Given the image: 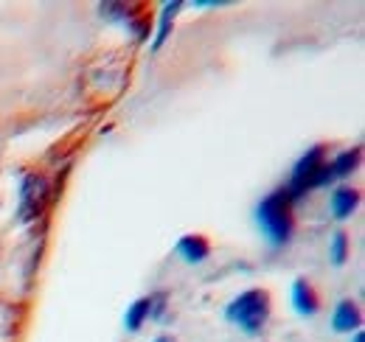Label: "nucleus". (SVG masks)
Wrapping results in <instances>:
<instances>
[{"instance_id":"nucleus-14","label":"nucleus","mask_w":365,"mask_h":342,"mask_svg":"<svg viewBox=\"0 0 365 342\" xmlns=\"http://www.w3.org/2000/svg\"><path fill=\"white\" fill-rule=\"evenodd\" d=\"M230 0H194V6H211V9H217V6H228Z\"/></svg>"},{"instance_id":"nucleus-8","label":"nucleus","mask_w":365,"mask_h":342,"mask_svg":"<svg viewBox=\"0 0 365 342\" xmlns=\"http://www.w3.org/2000/svg\"><path fill=\"white\" fill-rule=\"evenodd\" d=\"M357 205H360V191L349 188V185H337L329 197V208H331L334 219H349L357 211Z\"/></svg>"},{"instance_id":"nucleus-13","label":"nucleus","mask_w":365,"mask_h":342,"mask_svg":"<svg viewBox=\"0 0 365 342\" xmlns=\"http://www.w3.org/2000/svg\"><path fill=\"white\" fill-rule=\"evenodd\" d=\"M329 256L334 261V266H343V264H346V258H349V236H346L343 230H337V233L331 236Z\"/></svg>"},{"instance_id":"nucleus-16","label":"nucleus","mask_w":365,"mask_h":342,"mask_svg":"<svg viewBox=\"0 0 365 342\" xmlns=\"http://www.w3.org/2000/svg\"><path fill=\"white\" fill-rule=\"evenodd\" d=\"M351 342H365L363 331H354V340H351Z\"/></svg>"},{"instance_id":"nucleus-6","label":"nucleus","mask_w":365,"mask_h":342,"mask_svg":"<svg viewBox=\"0 0 365 342\" xmlns=\"http://www.w3.org/2000/svg\"><path fill=\"white\" fill-rule=\"evenodd\" d=\"M292 309L301 314V317H315L320 309V300L315 286L307 281V278H298L292 281Z\"/></svg>"},{"instance_id":"nucleus-4","label":"nucleus","mask_w":365,"mask_h":342,"mask_svg":"<svg viewBox=\"0 0 365 342\" xmlns=\"http://www.w3.org/2000/svg\"><path fill=\"white\" fill-rule=\"evenodd\" d=\"M326 163V149L323 146H312L298 163H295V169H292V180H289V185H284L287 188V194H289V200L292 202H298L304 194H309L307 191V185H309V180L315 177V171L320 169Z\"/></svg>"},{"instance_id":"nucleus-12","label":"nucleus","mask_w":365,"mask_h":342,"mask_svg":"<svg viewBox=\"0 0 365 342\" xmlns=\"http://www.w3.org/2000/svg\"><path fill=\"white\" fill-rule=\"evenodd\" d=\"M98 11L104 20H113V23H133V11L127 3H98Z\"/></svg>"},{"instance_id":"nucleus-5","label":"nucleus","mask_w":365,"mask_h":342,"mask_svg":"<svg viewBox=\"0 0 365 342\" xmlns=\"http://www.w3.org/2000/svg\"><path fill=\"white\" fill-rule=\"evenodd\" d=\"M363 326V311L354 300H340L334 314H331V328L340 331V334H351V331H360Z\"/></svg>"},{"instance_id":"nucleus-2","label":"nucleus","mask_w":365,"mask_h":342,"mask_svg":"<svg viewBox=\"0 0 365 342\" xmlns=\"http://www.w3.org/2000/svg\"><path fill=\"white\" fill-rule=\"evenodd\" d=\"M225 317L247 337L262 334V328L267 326V317H270V292L247 289V292L236 295L225 309Z\"/></svg>"},{"instance_id":"nucleus-1","label":"nucleus","mask_w":365,"mask_h":342,"mask_svg":"<svg viewBox=\"0 0 365 342\" xmlns=\"http://www.w3.org/2000/svg\"><path fill=\"white\" fill-rule=\"evenodd\" d=\"M256 222L273 247H284L292 239V200L287 188H275L256 205Z\"/></svg>"},{"instance_id":"nucleus-15","label":"nucleus","mask_w":365,"mask_h":342,"mask_svg":"<svg viewBox=\"0 0 365 342\" xmlns=\"http://www.w3.org/2000/svg\"><path fill=\"white\" fill-rule=\"evenodd\" d=\"M152 342H175V337H169V334H160V337H155Z\"/></svg>"},{"instance_id":"nucleus-7","label":"nucleus","mask_w":365,"mask_h":342,"mask_svg":"<svg viewBox=\"0 0 365 342\" xmlns=\"http://www.w3.org/2000/svg\"><path fill=\"white\" fill-rule=\"evenodd\" d=\"M175 253H178L185 264H202L205 258L211 256V244H208L205 236H200V233H188V236H182L180 242L175 244Z\"/></svg>"},{"instance_id":"nucleus-9","label":"nucleus","mask_w":365,"mask_h":342,"mask_svg":"<svg viewBox=\"0 0 365 342\" xmlns=\"http://www.w3.org/2000/svg\"><path fill=\"white\" fill-rule=\"evenodd\" d=\"M180 9H182L180 0L166 3V6H163V11H160V26H158V37H155V43H152V48H155V51H160V48H163V43L169 40L172 26H175V17H178V11H180Z\"/></svg>"},{"instance_id":"nucleus-3","label":"nucleus","mask_w":365,"mask_h":342,"mask_svg":"<svg viewBox=\"0 0 365 342\" xmlns=\"http://www.w3.org/2000/svg\"><path fill=\"white\" fill-rule=\"evenodd\" d=\"M46 205H48L46 177H40V174L23 177V182H20V208H17V219H20L23 224H29V222H34V219L43 216Z\"/></svg>"},{"instance_id":"nucleus-11","label":"nucleus","mask_w":365,"mask_h":342,"mask_svg":"<svg viewBox=\"0 0 365 342\" xmlns=\"http://www.w3.org/2000/svg\"><path fill=\"white\" fill-rule=\"evenodd\" d=\"M149 311H152V298H138L130 309H127V314H124V326H127V331H140V326L149 320Z\"/></svg>"},{"instance_id":"nucleus-10","label":"nucleus","mask_w":365,"mask_h":342,"mask_svg":"<svg viewBox=\"0 0 365 342\" xmlns=\"http://www.w3.org/2000/svg\"><path fill=\"white\" fill-rule=\"evenodd\" d=\"M360 157H363V149L360 146H354V149H349V152H340L329 166H331V174H334V180H340V177H349L351 171L360 166Z\"/></svg>"}]
</instances>
